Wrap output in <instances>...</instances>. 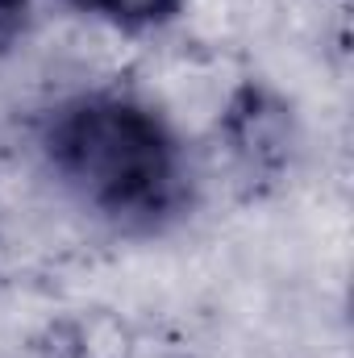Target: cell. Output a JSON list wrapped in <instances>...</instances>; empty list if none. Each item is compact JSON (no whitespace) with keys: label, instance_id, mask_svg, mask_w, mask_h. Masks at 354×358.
<instances>
[{"label":"cell","instance_id":"6da1fadb","mask_svg":"<svg viewBox=\"0 0 354 358\" xmlns=\"http://www.w3.org/2000/svg\"><path fill=\"white\" fill-rule=\"evenodd\" d=\"M46 159L96 213L129 229H159L187 200L171 129L129 96H80L46 125Z\"/></svg>","mask_w":354,"mask_h":358},{"label":"cell","instance_id":"3957f363","mask_svg":"<svg viewBox=\"0 0 354 358\" xmlns=\"http://www.w3.org/2000/svg\"><path fill=\"white\" fill-rule=\"evenodd\" d=\"M67 4L96 13V17H108L113 25H125V29H146V25L171 21L183 0H67Z\"/></svg>","mask_w":354,"mask_h":358},{"label":"cell","instance_id":"277c9868","mask_svg":"<svg viewBox=\"0 0 354 358\" xmlns=\"http://www.w3.org/2000/svg\"><path fill=\"white\" fill-rule=\"evenodd\" d=\"M29 21V0H0V59L17 46Z\"/></svg>","mask_w":354,"mask_h":358},{"label":"cell","instance_id":"7a4b0ae2","mask_svg":"<svg viewBox=\"0 0 354 358\" xmlns=\"http://www.w3.org/2000/svg\"><path fill=\"white\" fill-rule=\"evenodd\" d=\"M225 134L234 142V155L246 163V171L263 176L283 163V146H288V125H283V108L259 88H242L238 100L229 104L225 117Z\"/></svg>","mask_w":354,"mask_h":358}]
</instances>
